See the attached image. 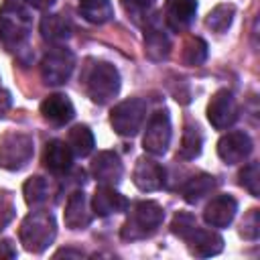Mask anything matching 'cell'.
Returning a JSON list of instances; mask_svg holds the SVG:
<instances>
[{
  "label": "cell",
  "mask_w": 260,
  "mask_h": 260,
  "mask_svg": "<svg viewBox=\"0 0 260 260\" xmlns=\"http://www.w3.org/2000/svg\"><path fill=\"white\" fill-rule=\"evenodd\" d=\"M41 114L45 120H49L55 126H65L73 120L75 116V108L71 104V100L63 93H53L49 98L43 100L41 104Z\"/></svg>",
  "instance_id": "ac0fdd59"
},
{
  "label": "cell",
  "mask_w": 260,
  "mask_h": 260,
  "mask_svg": "<svg viewBox=\"0 0 260 260\" xmlns=\"http://www.w3.org/2000/svg\"><path fill=\"white\" fill-rule=\"evenodd\" d=\"M250 152H252V138L242 130L228 132L217 142V156L225 165L242 162L250 156Z\"/></svg>",
  "instance_id": "30bf717a"
},
{
  "label": "cell",
  "mask_w": 260,
  "mask_h": 260,
  "mask_svg": "<svg viewBox=\"0 0 260 260\" xmlns=\"http://www.w3.org/2000/svg\"><path fill=\"white\" fill-rule=\"evenodd\" d=\"M132 181H134V185H136L140 191H144V193L158 191V189L165 185V169H162L154 158L142 156V158H138V162H136V167H134Z\"/></svg>",
  "instance_id": "4fadbf2b"
},
{
  "label": "cell",
  "mask_w": 260,
  "mask_h": 260,
  "mask_svg": "<svg viewBox=\"0 0 260 260\" xmlns=\"http://www.w3.org/2000/svg\"><path fill=\"white\" fill-rule=\"evenodd\" d=\"M67 144L73 152V156H87L91 154L93 146H95V140H93V134L87 126L79 124V126H73L69 130V138H67Z\"/></svg>",
  "instance_id": "cb8c5ba5"
},
{
  "label": "cell",
  "mask_w": 260,
  "mask_h": 260,
  "mask_svg": "<svg viewBox=\"0 0 260 260\" xmlns=\"http://www.w3.org/2000/svg\"><path fill=\"white\" fill-rule=\"evenodd\" d=\"M79 14L91 24H104L112 20L114 6L110 0H79Z\"/></svg>",
  "instance_id": "603a6c76"
},
{
  "label": "cell",
  "mask_w": 260,
  "mask_h": 260,
  "mask_svg": "<svg viewBox=\"0 0 260 260\" xmlns=\"http://www.w3.org/2000/svg\"><path fill=\"white\" fill-rule=\"evenodd\" d=\"M24 4V0H6L0 8V41L12 51L26 43L32 28V18Z\"/></svg>",
  "instance_id": "6da1fadb"
},
{
  "label": "cell",
  "mask_w": 260,
  "mask_h": 260,
  "mask_svg": "<svg viewBox=\"0 0 260 260\" xmlns=\"http://www.w3.org/2000/svg\"><path fill=\"white\" fill-rule=\"evenodd\" d=\"M146 108L148 106L142 98H128L114 106V110L110 112V124L114 132L126 138L136 136L146 118Z\"/></svg>",
  "instance_id": "8992f818"
},
{
  "label": "cell",
  "mask_w": 260,
  "mask_h": 260,
  "mask_svg": "<svg viewBox=\"0 0 260 260\" xmlns=\"http://www.w3.org/2000/svg\"><path fill=\"white\" fill-rule=\"evenodd\" d=\"M217 187V181L213 175L207 173H199L195 177H191L183 187H181V195L187 203H197L201 201L205 195H209L213 189Z\"/></svg>",
  "instance_id": "7402d4cb"
},
{
  "label": "cell",
  "mask_w": 260,
  "mask_h": 260,
  "mask_svg": "<svg viewBox=\"0 0 260 260\" xmlns=\"http://www.w3.org/2000/svg\"><path fill=\"white\" fill-rule=\"evenodd\" d=\"M240 234H242L246 240H256V238L260 236V211H258V209H250V211L244 215Z\"/></svg>",
  "instance_id": "1f68e13d"
},
{
  "label": "cell",
  "mask_w": 260,
  "mask_h": 260,
  "mask_svg": "<svg viewBox=\"0 0 260 260\" xmlns=\"http://www.w3.org/2000/svg\"><path fill=\"white\" fill-rule=\"evenodd\" d=\"M185 242L189 244V252L195 254V256H201V258L215 256L223 250V238L213 230L199 228V223L189 232Z\"/></svg>",
  "instance_id": "9a60e30c"
},
{
  "label": "cell",
  "mask_w": 260,
  "mask_h": 260,
  "mask_svg": "<svg viewBox=\"0 0 260 260\" xmlns=\"http://www.w3.org/2000/svg\"><path fill=\"white\" fill-rule=\"evenodd\" d=\"M197 14V0H167V24L173 30L187 28Z\"/></svg>",
  "instance_id": "44dd1931"
},
{
  "label": "cell",
  "mask_w": 260,
  "mask_h": 260,
  "mask_svg": "<svg viewBox=\"0 0 260 260\" xmlns=\"http://www.w3.org/2000/svg\"><path fill=\"white\" fill-rule=\"evenodd\" d=\"M205 59H207V43L203 39H199V37L189 39L185 43V49H183V61H185V65L197 67Z\"/></svg>",
  "instance_id": "83f0119b"
},
{
  "label": "cell",
  "mask_w": 260,
  "mask_h": 260,
  "mask_svg": "<svg viewBox=\"0 0 260 260\" xmlns=\"http://www.w3.org/2000/svg\"><path fill=\"white\" fill-rule=\"evenodd\" d=\"M207 120L215 130H228L238 120V104L230 89H219L207 104Z\"/></svg>",
  "instance_id": "9c48e42d"
},
{
  "label": "cell",
  "mask_w": 260,
  "mask_h": 260,
  "mask_svg": "<svg viewBox=\"0 0 260 260\" xmlns=\"http://www.w3.org/2000/svg\"><path fill=\"white\" fill-rule=\"evenodd\" d=\"M10 102H12V100H10V93H8L6 89H2V87H0V118H2V116L8 112Z\"/></svg>",
  "instance_id": "e575fe53"
},
{
  "label": "cell",
  "mask_w": 260,
  "mask_h": 260,
  "mask_svg": "<svg viewBox=\"0 0 260 260\" xmlns=\"http://www.w3.org/2000/svg\"><path fill=\"white\" fill-rule=\"evenodd\" d=\"M120 85H122L120 71H118L112 63H106V61L95 63V65L89 69L87 79H85L87 95L91 98L93 104H100V106L112 102V100L118 95Z\"/></svg>",
  "instance_id": "277c9868"
},
{
  "label": "cell",
  "mask_w": 260,
  "mask_h": 260,
  "mask_svg": "<svg viewBox=\"0 0 260 260\" xmlns=\"http://www.w3.org/2000/svg\"><path fill=\"white\" fill-rule=\"evenodd\" d=\"M234 14H236L234 4H217V6L207 14L205 24H207V28H211L213 32H225V30L232 26Z\"/></svg>",
  "instance_id": "4316f807"
},
{
  "label": "cell",
  "mask_w": 260,
  "mask_h": 260,
  "mask_svg": "<svg viewBox=\"0 0 260 260\" xmlns=\"http://www.w3.org/2000/svg\"><path fill=\"white\" fill-rule=\"evenodd\" d=\"M75 67V57L65 47H53L41 61V77L47 85H63Z\"/></svg>",
  "instance_id": "52a82bcc"
},
{
  "label": "cell",
  "mask_w": 260,
  "mask_h": 260,
  "mask_svg": "<svg viewBox=\"0 0 260 260\" xmlns=\"http://www.w3.org/2000/svg\"><path fill=\"white\" fill-rule=\"evenodd\" d=\"M91 175L100 185H118L124 173L122 160L114 150H102L91 160Z\"/></svg>",
  "instance_id": "7c38bea8"
},
{
  "label": "cell",
  "mask_w": 260,
  "mask_h": 260,
  "mask_svg": "<svg viewBox=\"0 0 260 260\" xmlns=\"http://www.w3.org/2000/svg\"><path fill=\"white\" fill-rule=\"evenodd\" d=\"M154 4H156V0H122L124 10H126L134 20H138V18H148V14H150V10L154 8Z\"/></svg>",
  "instance_id": "4dcf8cb0"
},
{
  "label": "cell",
  "mask_w": 260,
  "mask_h": 260,
  "mask_svg": "<svg viewBox=\"0 0 260 260\" xmlns=\"http://www.w3.org/2000/svg\"><path fill=\"white\" fill-rule=\"evenodd\" d=\"M162 219H165V211L156 201H138L132 205V209L120 230V236L126 242L144 240L160 228Z\"/></svg>",
  "instance_id": "3957f363"
},
{
  "label": "cell",
  "mask_w": 260,
  "mask_h": 260,
  "mask_svg": "<svg viewBox=\"0 0 260 260\" xmlns=\"http://www.w3.org/2000/svg\"><path fill=\"white\" fill-rule=\"evenodd\" d=\"M144 51L148 59L152 61H162L171 53V37L160 24L158 16H148L146 18V28H144Z\"/></svg>",
  "instance_id": "8fae6325"
},
{
  "label": "cell",
  "mask_w": 260,
  "mask_h": 260,
  "mask_svg": "<svg viewBox=\"0 0 260 260\" xmlns=\"http://www.w3.org/2000/svg\"><path fill=\"white\" fill-rule=\"evenodd\" d=\"M201 146H203V134L197 126L187 124L183 130V138H181V146H179V158L183 160H193L201 154Z\"/></svg>",
  "instance_id": "d4e9b609"
},
{
  "label": "cell",
  "mask_w": 260,
  "mask_h": 260,
  "mask_svg": "<svg viewBox=\"0 0 260 260\" xmlns=\"http://www.w3.org/2000/svg\"><path fill=\"white\" fill-rule=\"evenodd\" d=\"M63 219H65V225L69 230H83L91 223V211H89V205H87V199H85L83 191L75 189L67 197Z\"/></svg>",
  "instance_id": "e0dca14e"
},
{
  "label": "cell",
  "mask_w": 260,
  "mask_h": 260,
  "mask_svg": "<svg viewBox=\"0 0 260 260\" xmlns=\"http://www.w3.org/2000/svg\"><path fill=\"white\" fill-rule=\"evenodd\" d=\"M128 209V199L112 185H100L91 197V211L100 217H108Z\"/></svg>",
  "instance_id": "2e32d148"
},
{
  "label": "cell",
  "mask_w": 260,
  "mask_h": 260,
  "mask_svg": "<svg viewBox=\"0 0 260 260\" xmlns=\"http://www.w3.org/2000/svg\"><path fill=\"white\" fill-rule=\"evenodd\" d=\"M71 162H73V152L67 142H63V140L47 142L45 152H43V165L53 175H65L71 169Z\"/></svg>",
  "instance_id": "d6986e66"
},
{
  "label": "cell",
  "mask_w": 260,
  "mask_h": 260,
  "mask_svg": "<svg viewBox=\"0 0 260 260\" xmlns=\"http://www.w3.org/2000/svg\"><path fill=\"white\" fill-rule=\"evenodd\" d=\"M35 154L32 136L24 132H8L0 140V169L20 171L24 169Z\"/></svg>",
  "instance_id": "5b68a950"
},
{
  "label": "cell",
  "mask_w": 260,
  "mask_h": 260,
  "mask_svg": "<svg viewBox=\"0 0 260 260\" xmlns=\"http://www.w3.org/2000/svg\"><path fill=\"white\" fill-rule=\"evenodd\" d=\"M55 256H57V258H59V256H73V258H81V256H83V252H81V250L63 248V250H57V252H55Z\"/></svg>",
  "instance_id": "8d00e7d4"
},
{
  "label": "cell",
  "mask_w": 260,
  "mask_h": 260,
  "mask_svg": "<svg viewBox=\"0 0 260 260\" xmlns=\"http://www.w3.org/2000/svg\"><path fill=\"white\" fill-rule=\"evenodd\" d=\"M195 225H197L195 215H191V213H187V211H179V213L173 217L171 232H173L175 236H179L181 240H185V238L189 236V232H191Z\"/></svg>",
  "instance_id": "f546056e"
},
{
  "label": "cell",
  "mask_w": 260,
  "mask_h": 260,
  "mask_svg": "<svg viewBox=\"0 0 260 260\" xmlns=\"http://www.w3.org/2000/svg\"><path fill=\"white\" fill-rule=\"evenodd\" d=\"M169 144H171V118H169V112L167 110H156L148 124H146V130H144V136H142V146L148 154H154V156H162L167 150H169Z\"/></svg>",
  "instance_id": "ba28073f"
},
{
  "label": "cell",
  "mask_w": 260,
  "mask_h": 260,
  "mask_svg": "<svg viewBox=\"0 0 260 260\" xmlns=\"http://www.w3.org/2000/svg\"><path fill=\"white\" fill-rule=\"evenodd\" d=\"M55 236H57L55 215L51 211H43V209L28 213L22 219L20 230H18L20 244L24 246L26 252H32V254L45 252L53 244Z\"/></svg>",
  "instance_id": "7a4b0ae2"
},
{
  "label": "cell",
  "mask_w": 260,
  "mask_h": 260,
  "mask_svg": "<svg viewBox=\"0 0 260 260\" xmlns=\"http://www.w3.org/2000/svg\"><path fill=\"white\" fill-rule=\"evenodd\" d=\"M28 6H32V8H37V10H47V8H51L57 0H24Z\"/></svg>",
  "instance_id": "d590c367"
},
{
  "label": "cell",
  "mask_w": 260,
  "mask_h": 260,
  "mask_svg": "<svg viewBox=\"0 0 260 260\" xmlns=\"http://www.w3.org/2000/svg\"><path fill=\"white\" fill-rule=\"evenodd\" d=\"M41 37L47 41V43H51V45H61V43H65L69 37H71V30H73V26H71V20L67 18V16H63V14H53V12H49V14H45L43 18H41Z\"/></svg>",
  "instance_id": "ffe728a7"
},
{
  "label": "cell",
  "mask_w": 260,
  "mask_h": 260,
  "mask_svg": "<svg viewBox=\"0 0 260 260\" xmlns=\"http://www.w3.org/2000/svg\"><path fill=\"white\" fill-rule=\"evenodd\" d=\"M14 256H16V250H14L12 242H10V240H2V242H0V260H4V258H14Z\"/></svg>",
  "instance_id": "836d02e7"
},
{
  "label": "cell",
  "mask_w": 260,
  "mask_h": 260,
  "mask_svg": "<svg viewBox=\"0 0 260 260\" xmlns=\"http://www.w3.org/2000/svg\"><path fill=\"white\" fill-rule=\"evenodd\" d=\"M14 217V203L8 193L0 191V230H4Z\"/></svg>",
  "instance_id": "d6a6232c"
},
{
  "label": "cell",
  "mask_w": 260,
  "mask_h": 260,
  "mask_svg": "<svg viewBox=\"0 0 260 260\" xmlns=\"http://www.w3.org/2000/svg\"><path fill=\"white\" fill-rule=\"evenodd\" d=\"M236 211H238V201L232 195H217L205 205L203 219L211 228H225L234 221Z\"/></svg>",
  "instance_id": "5bb4252c"
},
{
  "label": "cell",
  "mask_w": 260,
  "mask_h": 260,
  "mask_svg": "<svg viewBox=\"0 0 260 260\" xmlns=\"http://www.w3.org/2000/svg\"><path fill=\"white\" fill-rule=\"evenodd\" d=\"M22 193H24V201L30 207H41L49 201V183L43 177H30L24 185H22Z\"/></svg>",
  "instance_id": "484cf974"
},
{
  "label": "cell",
  "mask_w": 260,
  "mask_h": 260,
  "mask_svg": "<svg viewBox=\"0 0 260 260\" xmlns=\"http://www.w3.org/2000/svg\"><path fill=\"white\" fill-rule=\"evenodd\" d=\"M240 185L248 189L252 197H260V165L250 162L240 171Z\"/></svg>",
  "instance_id": "f1b7e54d"
}]
</instances>
